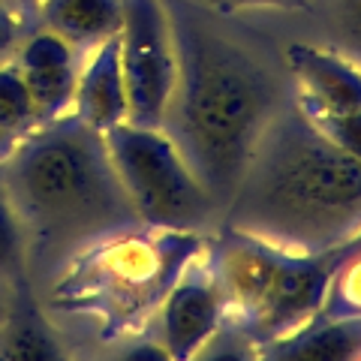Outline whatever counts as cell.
I'll list each match as a JSON object with an SVG mask.
<instances>
[{
  "label": "cell",
  "instance_id": "2",
  "mask_svg": "<svg viewBox=\"0 0 361 361\" xmlns=\"http://www.w3.org/2000/svg\"><path fill=\"white\" fill-rule=\"evenodd\" d=\"M223 223L295 253H334L361 229V163L283 99L265 123Z\"/></svg>",
  "mask_w": 361,
  "mask_h": 361
},
{
  "label": "cell",
  "instance_id": "4",
  "mask_svg": "<svg viewBox=\"0 0 361 361\" xmlns=\"http://www.w3.org/2000/svg\"><path fill=\"white\" fill-rule=\"evenodd\" d=\"M205 232H178L133 223L106 232L73 253L49 277L45 304L54 313L97 325L106 343L142 334L193 259L205 250Z\"/></svg>",
  "mask_w": 361,
  "mask_h": 361
},
{
  "label": "cell",
  "instance_id": "10",
  "mask_svg": "<svg viewBox=\"0 0 361 361\" xmlns=\"http://www.w3.org/2000/svg\"><path fill=\"white\" fill-rule=\"evenodd\" d=\"M13 63L25 78L39 123H49L73 109L82 51L73 49L63 37L49 27L25 33L13 54Z\"/></svg>",
  "mask_w": 361,
  "mask_h": 361
},
{
  "label": "cell",
  "instance_id": "15",
  "mask_svg": "<svg viewBox=\"0 0 361 361\" xmlns=\"http://www.w3.org/2000/svg\"><path fill=\"white\" fill-rule=\"evenodd\" d=\"M319 313L361 316V250H337Z\"/></svg>",
  "mask_w": 361,
  "mask_h": 361
},
{
  "label": "cell",
  "instance_id": "18",
  "mask_svg": "<svg viewBox=\"0 0 361 361\" xmlns=\"http://www.w3.org/2000/svg\"><path fill=\"white\" fill-rule=\"evenodd\" d=\"M25 33H27V16L13 4L0 0V63L13 58Z\"/></svg>",
  "mask_w": 361,
  "mask_h": 361
},
{
  "label": "cell",
  "instance_id": "7",
  "mask_svg": "<svg viewBox=\"0 0 361 361\" xmlns=\"http://www.w3.org/2000/svg\"><path fill=\"white\" fill-rule=\"evenodd\" d=\"M118 49L127 85V121L139 127H163L178 73L166 0H123Z\"/></svg>",
  "mask_w": 361,
  "mask_h": 361
},
{
  "label": "cell",
  "instance_id": "19",
  "mask_svg": "<svg viewBox=\"0 0 361 361\" xmlns=\"http://www.w3.org/2000/svg\"><path fill=\"white\" fill-rule=\"evenodd\" d=\"M331 9L343 37L361 51V0H331Z\"/></svg>",
  "mask_w": 361,
  "mask_h": 361
},
{
  "label": "cell",
  "instance_id": "8",
  "mask_svg": "<svg viewBox=\"0 0 361 361\" xmlns=\"http://www.w3.org/2000/svg\"><path fill=\"white\" fill-rule=\"evenodd\" d=\"M205 253V250H202ZM160 343L169 358H196L223 329V301L205 259H193L160 304Z\"/></svg>",
  "mask_w": 361,
  "mask_h": 361
},
{
  "label": "cell",
  "instance_id": "5",
  "mask_svg": "<svg viewBox=\"0 0 361 361\" xmlns=\"http://www.w3.org/2000/svg\"><path fill=\"white\" fill-rule=\"evenodd\" d=\"M334 253H295L223 223L205 241V265L223 301V322L265 346L310 322L322 307Z\"/></svg>",
  "mask_w": 361,
  "mask_h": 361
},
{
  "label": "cell",
  "instance_id": "13",
  "mask_svg": "<svg viewBox=\"0 0 361 361\" xmlns=\"http://www.w3.org/2000/svg\"><path fill=\"white\" fill-rule=\"evenodd\" d=\"M37 16L42 27L54 30L85 54L94 45L118 37L123 0H37Z\"/></svg>",
  "mask_w": 361,
  "mask_h": 361
},
{
  "label": "cell",
  "instance_id": "6",
  "mask_svg": "<svg viewBox=\"0 0 361 361\" xmlns=\"http://www.w3.org/2000/svg\"><path fill=\"white\" fill-rule=\"evenodd\" d=\"M111 166L135 211V220L157 229L205 232L220 217L217 202L163 127L123 121L103 133Z\"/></svg>",
  "mask_w": 361,
  "mask_h": 361
},
{
  "label": "cell",
  "instance_id": "9",
  "mask_svg": "<svg viewBox=\"0 0 361 361\" xmlns=\"http://www.w3.org/2000/svg\"><path fill=\"white\" fill-rule=\"evenodd\" d=\"M292 94L304 115L361 111V61L322 45L295 42L286 51Z\"/></svg>",
  "mask_w": 361,
  "mask_h": 361
},
{
  "label": "cell",
  "instance_id": "17",
  "mask_svg": "<svg viewBox=\"0 0 361 361\" xmlns=\"http://www.w3.org/2000/svg\"><path fill=\"white\" fill-rule=\"evenodd\" d=\"M0 277L4 280H21L27 277V244L25 229L16 214L13 199L6 193L4 175H0Z\"/></svg>",
  "mask_w": 361,
  "mask_h": 361
},
{
  "label": "cell",
  "instance_id": "22",
  "mask_svg": "<svg viewBox=\"0 0 361 361\" xmlns=\"http://www.w3.org/2000/svg\"><path fill=\"white\" fill-rule=\"evenodd\" d=\"M9 301H13V280L0 277V325H4L6 313H9Z\"/></svg>",
  "mask_w": 361,
  "mask_h": 361
},
{
  "label": "cell",
  "instance_id": "21",
  "mask_svg": "<svg viewBox=\"0 0 361 361\" xmlns=\"http://www.w3.org/2000/svg\"><path fill=\"white\" fill-rule=\"evenodd\" d=\"M18 142H21V135L0 123V163H6V160H9V154L18 148Z\"/></svg>",
  "mask_w": 361,
  "mask_h": 361
},
{
  "label": "cell",
  "instance_id": "3",
  "mask_svg": "<svg viewBox=\"0 0 361 361\" xmlns=\"http://www.w3.org/2000/svg\"><path fill=\"white\" fill-rule=\"evenodd\" d=\"M0 175L25 229L27 277L49 280L85 244L139 223L103 133L73 111L27 133Z\"/></svg>",
  "mask_w": 361,
  "mask_h": 361
},
{
  "label": "cell",
  "instance_id": "24",
  "mask_svg": "<svg viewBox=\"0 0 361 361\" xmlns=\"http://www.w3.org/2000/svg\"><path fill=\"white\" fill-rule=\"evenodd\" d=\"M6 4H13L16 9H21V13H25V6H33V9H37V0H6Z\"/></svg>",
  "mask_w": 361,
  "mask_h": 361
},
{
  "label": "cell",
  "instance_id": "12",
  "mask_svg": "<svg viewBox=\"0 0 361 361\" xmlns=\"http://www.w3.org/2000/svg\"><path fill=\"white\" fill-rule=\"evenodd\" d=\"M268 358H325L358 361L361 358V316H325L316 313L286 337H277L256 349Z\"/></svg>",
  "mask_w": 361,
  "mask_h": 361
},
{
  "label": "cell",
  "instance_id": "20",
  "mask_svg": "<svg viewBox=\"0 0 361 361\" xmlns=\"http://www.w3.org/2000/svg\"><path fill=\"white\" fill-rule=\"evenodd\" d=\"M220 13H241V9H301L310 0H199Z\"/></svg>",
  "mask_w": 361,
  "mask_h": 361
},
{
  "label": "cell",
  "instance_id": "16",
  "mask_svg": "<svg viewBox=\"0 0 361 361\" xmlns=\"http://www.w3.org/2000/svg\"><path fill=\"white\" fill-rule=\"evenodd\" d=\"M0 123L9 127L13 133H18L21 139L39 127L33 99L27 94L25 78H21V73H18V66L13 63V58L0 63Z\"/></svg>",
  "mask_w": 361,
  "mask_h": 361
},
{
  "label": "cell",
  "instance_id": "1",
  "mask_svg": "<svg viewBox=\"0 0 361 361\" xmlns=\"http://www.w3.org/2000/svg\"><path fill=\"white\" fill-rule=\"evenodd\" d=\"M178 73L163 130L223 208L238 187L265 123L283 103L268 66L214 25L199 0H166Z\"/></svg>",
  "mask_w": 361,
  "mask_h": 361
},
{
  "label": "cell",
  "instance_id": "23",
  "mask_svg": "<svg viewBox=\"0 0 361 361\" xmlns=\"http://www.w3.org/2000/svg\"><path fill=\"white\" fill-rule=\"evenodd\" d=\"M341 250H361V229L353 235V238H349L343 247H341Z\"/></svg>",
  "mask_w": 361,
  "mask_h": 361
},
{
  "label": "cell",
  "instance_id": "11",
  "mask_svg": "<svg viewBox=\"0 0 361 361\" xmlns=\"http://www.w3.org/2000/svg\"><path fill=\"white\" fill-rule=\"evenodd\" d=\"M70 111L97 133H109L127 121V85H123L118 37L82 54Z\"/></svg>",
  "mask_w": 361,
  "mask_h": 361
},
{
  "label": "cell",
  "instance_id": "14",
  "mask_svg": "<svg viewBox=\"0 0 361 361\" xmlns=\"http://www.w3.org/2000/svg\"><path fill=\"white\" fill-rule=\"evenodd\" d=\"M0 358H63L58 334L30 292V277L13 283L9 313L0 325Z\"/></svg>",
  "mask_w": 361,
  "mask_h": 361
}]
</instances>
